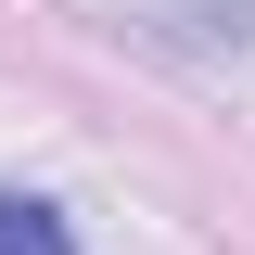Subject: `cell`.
I'll list each match as a JSON object with an SVG mask.
<instances>
[{"label": "cell", "mask_w": 255, "mask_h": 255, "mask_svg": "<svg viewBox=\"0 0 255 255\" xmlns=\"http://www.w3.org/2000/svg\"><path fill=\"white\" fill-rule=\"evenodd\" d=\"M0 255H77V217L38 191H0Z\"/></svg>", "instance_id": "1"}]
</instances>
